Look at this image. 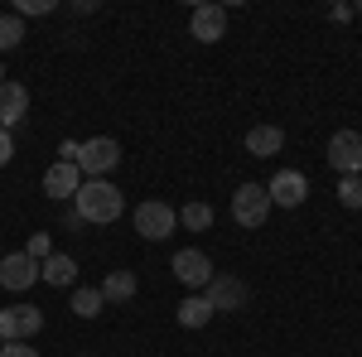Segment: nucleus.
<instances>
[{"label":"nucleus","mask_w":362,"mask_h":357,"mask_svg":"<svg viewBox=\"0 0 362 357\" xmlns=\"http://www.w3.org/2000/svg\"><path fill=\"white\" fill-rule=\"evenodd\" d=\"M73 203H78V222H92V227H107V222H116L126 213V198H121V189L112 179H83Z\"/></svg>","instance_id":"nucleus-1"},{"label":"nucleus","mask_w":362,"mask_h":357,"mask_svg":"<svg viewBox=\"0 0 362 357\" xmlns=\"http://www.w3.org/2000/svg\"><path fill=\"white\" fill-rule=\"evenodd\" d=\"M116 160H121V145H116L112 136H92V140L78 145V160H73V165H78L83 179H107L116 169Z\"/></svg>","instance_id":"nucleus-2"},{"label":"nucleus","mask_w":362,"mask_h":357,"mask_svg":"<svg viewBox=\"0 0 362 357\" xmlns=\"http://www.w3.org/2000/svg\"><path fill=\"white\" fill-rule=\"evenodd\" d=\"M266 218H271V193H266V184H242V189L232 193V222L237 227L256 232Z\"/></svg>","instance_id":"nucleus-3"},{"label":"nucleus","mask_w":362,"mask_h":357,"mask_svg":"<svg viewBox=\"0 0 362 357\" xmlns=\"http://www.w3.org/2000/svg\"><path fill=\"white\" fill-rule=\"evenodd\" d=\"M39 329H44V309H34V304L0 309V343H29Z\"/></svg>","instance_id":"nucleus-4"},{"label":"nucleus","mask_w":362,"mask_h":357,"mask_svg":"<svg viewBox=\"0 0 362 357\" xmlns=\"http://www.w3.org/2000/svg\"><path fill=\"white\" fill-rule=\"evenodd\" d=\"M131 218H136V232L145 242H165V237H174V227H179V213H174L169 203H155V198L140 203Z\"/></svg>","instance_id":"nucleus-5"},{"label":"nucleus","mask_w":362,"mask_h":357,"mask_svg":"<svg viewBox=\"0 0 362 357\" xmlns=\"http://www.w3.org/2000/svg\"><path fill=\"white\" fill-rule=\"evenodd\" d=\"M174 275L189 285V295H203L208 285H213V261H208V251H194V247H184V251H174Z\"/></svg>","instance_id":"nucleus-6"},{"label":"nucleus","mask_w":362,"mask_h":357,"mask_svg":"<svg viewBox=\"0 0 362 357\" xmlns=\"http://www.w3.org/2000/svg\"><path fill=\"white\" fill-rule=\"evenodd\" d=\"M189 34H194L198 44H218V39L227 34V5H218V0L194 5V15H189Z\"/></svg>","instance_id":"nucleus-7"},{"label":"nucleus","mask_w":362,"mask_h":357,"mask_svg":"<svg viewBox=\"0 0 362 357\" xmlns=\"http://www.w3.org/2000/svg\"><path fill=\"white\" fill-rule=\"evenodd\" d=\"M266 193H271V208H300L309 193V179L300 169H280V174H271Z\"/></svg>","instance_id":"nucleus-8"},{"label":"nucleus","mask_w":362,"mask_h":357,"mask_svg":"<svg viewBox=\"0 0 362 357\" xmlns=\"http://www.w3.org/2000/svg\"><path fill=\"white\" fill-rule=\"evenodd\" d=\"M329 165L338 169V179L343 174H362V136L358 131H334V140H329Z\"/></svg>","instance_id":"nucleus-9"},{"label":"nucleus","mask_w":362,"mask_h":357,"mask_svg":"<svg viewBox=\"0 0 362 357\" xmlns=\"http://www.w3.org/2000/svg\"><path fill=\"white\" fill-rule=\"evenodd\" d=\"M203 295L213 304V314H237V309H247V285H242L237 275H213V285H208Z\"/></svg>","instance_id":"nucleus-10"},{"label":"nucleus","mask_w":362,"mask_h":357,"mask_svg":"<svg viewBox=\"0 0 362 357\" xmlns=\"http://www.w3.org/2000/svg\"><path fill=\"white\" fill-rule=\"evenodd\" d=\"M34 280H39V261H34V256H25V251L0 256V285H5V290L20 295V290H29Z\"/></svg>","instance_id":"nucleus-11"},{"label":"nucleus","mask_w":362,"mask_h":357,"mask_svg":"<svg viewBox=\"0 0 362 357\" xmlns=\"http://www.w3.org/2000/svg\"><path fill=\"white\" fill-rule=\"evenodd\" d=\"M44 189H49V198H73V193L83 189V174H78V165L58 160V165H49V174H44Z\"/></svg>","instance_id":"nucleus-12"},{"label":"nucleus","mask_w":362,"mask_h":357,"mask_svg":"<svg viewBox=\"0 0 362 357\" xmlns=\"http://www.w3.org/2000/svg\"><path fill=\"white\" fill-rule=\"evenodd\" d=\"M25 111H29L25 83H5V87H0V126H5V131H10V126H20V121H25Z\"/></svg>","instance_id":"nucleus-13"},{"label":"nucleus","mask_w":362,"mask_h":357,"mask_svg":"<svg viewBox=\"0 0 362 357\" xmlns=\"http://www.w3.org/2000/svg\"><path fill=\"white\" fill-rule=\"evenodd\" d=\"M280 145H285V131L280 126H251L247 131V155H256V160L280 155Z\"/></svg>","instance_id":"nucleus-14"},{"label":"nucleus","mask_w":362,"mask_h":357,"mask_svg":"<svg viewBox=\"0 0 362 357\" xmlns=\"http://www.w3.org/2000/svg\"><path fill=\"white\" fill-rule=\"evenodd\" d=\"M39 275H44L49 285H58V290H68V285L78 280V261H73V256H63V251H54V256L39 266Z\"/></svg>","instance_id":"nucleus-15"},{"label":"nucleus","mask_w":362,"mask_h":357,"mask_svg":"<svg viewBox=\"0 0 362 357\" xmlns=\"http://www.w3.org/2000/svg\"><path fill=\"white\" fill-rule=\"evenodd\" d=\"M179 324H184V329H208V324H213V304H208V295H184V304H179Z\"/></svg>","instance_id":"nucleus-16"},{"label":"nucleus","mask_w":362,"mask_h":357,"mask_svg":"<svg viewBox=\"0 0 362 357\" xmlns=\"http://www.w3.org/2000/svg\"><path fill=\"white\" fill-rule=\"evenodd\" d=\"M136 290H140V280L131 271H112L107 280H102V300H107V304H126Z\"/></svg>","instance_id":"nucleus-17"},{"label":"nucleus","mask_w":362,"mask_h":357,"mask_svg":"<svg viewBox=\"0 0 362 357\" xmlns=\"http://www.w3.org/2000/svg\"><path fill=\"white\" fill-rule=\"evenodd\" d=\"M102 290H87V285H78V295H73V314H78V319H97V314H102Z\"/></svg>","instance_id":"nucleus-18"},{"label":"nucleus","mask_w":362,"mask_h":357,"mask_svg":"<svg viewBox=\"0 0 362 357\" xmlns=\"http://www.w3.org/2000/svg\"><path fill=\"white\" fill-rule=\"evenodd\" d=\"M179 222H184L189 232H203V227H213V208H208V203H184V208H179Z\"/></svg>","instance_id":"nucleus-19"},{"label":"nucleus","mask_w":362,"mask_h":357,"mask_svg":"<svg viewBox=\"0 0 362 357\" xmlns=\"http://www.w3.org/2000/svg\"><path fill=\"white\" fill-rule=\"evenodd\" d=\"M20 39H25V20L20 15H0V54H10Z\"/></svg>","instance_id":"nucleus-20"},{"label":"nucleus","mask_w":362,"mask_h":357,"mask_svg":"<svg viewBox=\"0 0 362 357\" xmlns=\"http://www.w3.org/2000/svg\"><path fill=\"white\" fill-rule=\"evenodd\" d=\"M338 203L343 208H362V174H343L338 179Z\"/></svg>","instance_id":"nucleus-21"},{"label":"nucleus","mask_w":362,"mask_h":357,"mask_svg":"<svg viewBox=\"0 0 362 357\" xmlns=\"http://www.w3.org/2000/svg\"><path fill=\"white\" fill-rule=\"evenodd\" d=\"M25 256H34V261L44 266V261L54 256V242H49V232H34V237H29V247H25Z\"/></svg>","instance_id":"nucleus-22"},{"label":"nucleus","mask_w":362,"mask_h":357,"mask_svg":"<svg viewBox=\"0 0 362 357\" xmlns=\"http://www.w3.org/2000/svg\"><path fill=\"white\" fill-rule=\"evenodd\" d=\"M54 0H20V15H49Z\"/></svg>","instance_id":"nucleus-23"},{"label":"nucleus","mask_w":362,"mask_h":357,"mask_svg":"<svg viewBox=\"0 0 362 357\" xmlns=\"http://www.w3.org/2000/svg\"><path fill=\"white\" fill-rule=\"evenodd\" d=\"M0 357H39V348H29V343H5Z\"/></svg>","instance_id":"nucleus-24"},{"label":"nucleus","mask_w":362,"mask_h":357,"mask_svg":"<svg viewBox=\"0 0 362 357\" xmlns=\"http://www.w3.org/2000/svg\"><path fill=\"white\" fill-rule=\"evenodd\" d=\"M15 160V140H10V131L0 126V165H10Z\"/></svg>","instance_id":"nucleus-25"},{"label":"nucleus","mask_w":362,"mask_h":357,"mask_svg":"<svg viewBox=\"0 0 362 357\" xmlns=\"http://www.w3.org/2000/svg\"><path fill=\"white\" fill-rule=\"evenodd\" d=\"M0 87H5V68H0Z\"/></svg>","instance_id":"nucleus-26"}]
</instances>
